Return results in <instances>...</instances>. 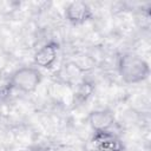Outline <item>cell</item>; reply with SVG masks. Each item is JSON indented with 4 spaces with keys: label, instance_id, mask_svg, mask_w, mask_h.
<instances>
[{
    "label": "cell",
    "instance_id": "obj_4",
    "mask_svg": "<svg viewBox=\"0 0 151 151\" xmlns=\"http://www.w3.org/2000/svg\"><path fill=\"white\" fill-rule=\"evenodd\" d=\"M65 18L66 20L74 25H83L85 22H87L88 20H91L93 18V12L91 6L85 2V1H72L70 2L66 8H65Z\"/></svg>",
    "mask_w": 151,
    "mask_h": 151
},
{
    "label": "cell",
    "instance_id": "obj_5",
    "mask_svg": "<svg viewBox=\"0 0 151 151\" xmlns=\"http://www.w3.org/2000/svg\"><path fill=\"white\" fill-rule=\"evenodd\" d=\"M87 120L93 132H103V131H111L112 126L114 125L116 118L111 110L100 109V110L91 111Z\"/></svg>",
    "mask_w": 151,
    "mask_h": 151
},
{
    "label": "cell",
    "instance_id": "obj_1",
    "mask_svg": "<svg viewBox=\"0 0 151 151\" xmlns=\"http://www.w3.org/2000/svg\"><path fill=\"white\" fill-rule=\"evenodd\" d=\"M117 70L120 79L125 84H139L146 80L150 76L149 63L140 55L132 52L119 55Z\"/></svg>",
    "mask_w": 151,
    "mask_h": 151
},
{
    "label": "cell",
    "instance_id": "obj_3",
    "mask_svg": "<svg viewBox=\"0 0 151 151\" xmlns=\"http://www.w3.org/2000/svg\"><path fill=\"white\" fill-rule=\"evenodd\" d=\"M91 144L94 151H124L123 140L112 131L93 132Z\"/></svg>",
    "mask_w": 151,
    "mask_h": 151
},
{
    "label": "cell",
    "instance_id": "obj_6",
    "mask_svg": "<svg viewBox=\"0 0 151 151\" xmlns=\"http://www.w3.org/2000/svg\"><path fill=\"white\" fill-rule=\"evenodd\" d=\"M58 57V44L54 41H48L42 45L33 55L34 64L41 68H52L57 61Z\"/></svg>",
    "mask_w": 151,
    "mask_h": 151
},
{
    "label": "cell",
    "instance_id": "obj_2",
    "mask_svg": "<svg viewBox=\"0 0 151 151\" xmlns=\"http://www.w3.org/2000/svg\"><path fill=\"white\" fill-rule=\"evenodd\" d=\"M42 74L35 66H24L14 71L9 78V87L22 93H31L41 83Z\"/></svg>",
    "mask_w": 151,
    "mask_h": 151
},
{
    "label": "cell",
    "instance_id": "obj_7",
    "mask_svg": "<svg viewBox=\"0 0 151 151\" xmlns=\"http://www.w3.org/2000/svg\"><path fill=\"white\" fill-rule=\"evenodd\" d=\"M29 151H58V150H57V147L51 146V145H40V146L32 147Z\"/></svg>",
    "mask_w": 151,
    "mask_h": 151
}]
</instances>
